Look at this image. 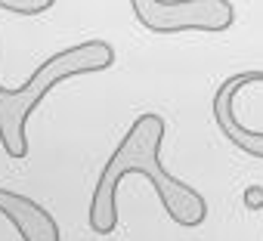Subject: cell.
<instances>
[{
  "mask_svg": "<svg viewBox=\"0 0 263 241\" xmlns=\"http://www.w3.org/2000/svg\"><path fill=\"white\" fill-rule=\"evenodd\" d=\"M164 130L167 127H164L161 114H140L134 120V127L127 130V136L121 139V146L111 152L108 164L102 167V173L96 179L93 201H90V229L99 238H105L118 229V186L130 173H140L152 183L167 216L177 226L195 229L204 223V216H208L204 195L195 192L192 186H186L183 179H177L174 173H167V167L158 161Z\"/></svg>",
  "mask_w": 263,
  "mask_h": 241,
  "instance_id": "1",
  "label": "cell"
},
{
  "mask_svg": "<svg viewBox=\"0 0 263 241\" xmlns=\"http://www.w3.org/2000/svg\"><path fill=\"white\" fill-rule=\"evenodd\" d=\"M115 65V50L105 41H84L74 44L68 50L53 53L44 65L34 68V74L19 87V90H7L0 84V146L13 161H22L28 155V139H25V124L31 111L37 108V102H44V96L78 74H93V71H105Z\"/></svg>",
  "mask_w": 263,
  "mask_h": 241,
  "instance_id": "2",
  "label": "cell"
},
{
  "mask_svg": "<svg viewBox=\"0 0 263 241\" xmlns=\"http://www.w3.org/2000/svg\"><path fill=\"white\" fill-rule=\"evenodd\" d=\"M214 117L232 146L263 161V71L226 77L214 96Z\"/></svg>",
  "mask_w": 263,
  "mask_h": 241,
  "instance_id": "3",
  "label": "cell"
},
{
  "mask_svg": "<svg viewBox=\"0 0 263 241\" xmlns=\"http://www.w3.org/2000/svg\"><path fill=\"white\" fill-rule=\"evenodd\" d=\"M137 22L155 34L180 31H226L235 22L229 0H134Z\"/></svg>",
  "mask_w": 263,
  "mask_h": 241,
  "instance_id": "4",
  "label": "cell"
},
{
  "mask_svg": "<svg viewBox=\"0 0 263 241\" xmlns=\"http://www.w3.org/2000/svg\"><path fill=\"white\" fill-rule=\"evenodd\" d=\"M0 213L16 226L22 241H59L62 238L53 213L28 195L0 189Z\"/></svg>",
  "mask_w": 263,
  "mask_h": 241,
  "instance_id": "5",
  "label": "cell"
},
{
  "mask_svg": "<svg viewBox=\"0 0 263 241\" xmlns=\"http://www.w3.org/2000/svg\"><path fill=\"white\" fill-rule=\"evenodd\" d=\"M0 10H7L13 16H41L53 10V0H0Z\"/></svg>",
  "mask_w": 263,
  "mask_h": 241,
  "instance_id": "6",
  "label": "cell"
},
{
  "mask_svg": "<svg viewBox=\"0 0 263 241\" xmlns=\"http://www.w3.org/2000/svg\"><path fill=\"white\" fill-rule=\"evenodd\" d=\"M241 204H245L251 213L263 210V186H251V189H245V192H241Z\"/></svg>",
  "mask_w": 263,
  "mask_h": 241,
  "instance_id": "7",
  "label": "cell"
}]
</instances>
